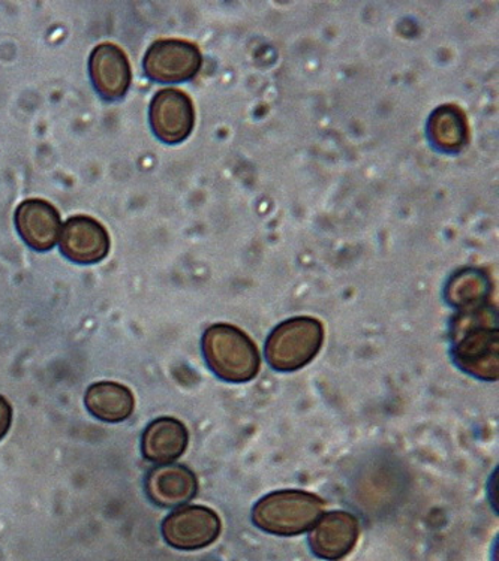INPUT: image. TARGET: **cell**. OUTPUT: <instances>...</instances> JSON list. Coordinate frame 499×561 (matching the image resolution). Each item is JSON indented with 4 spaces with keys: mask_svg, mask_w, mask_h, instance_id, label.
Masks as SVG:
<instances>
[{
    "mask_svg": "<svg viewBox=\"0 0 499 561\" xmlns=\"http://www.w3.org/2000/svg\"><path fill=\"white\" fill-rule=\"evenodd\" d=\"M453 358L461 370L481 380L498 379L499 333L497 314L489 307L462 310L452 325Z\"/></svg>",
    "mask_w": 499,
    "mask_h": 561,
    "instance_id": "obj_1",
    "label": "cell"
},
{
    "mask_svg": "<svg viewBox=\"0 0 499 561\" xmlns=\"http://www.w3.org/2000/svg\"><path fill=\"white\" fill-rule=\"evenodd\" d=\"M203 354L208 368L225 382L245 383L259 375L261 362L256 343L230 323L208 327Z\"/></svg>",
    "mask_w": 499,
    "mask_h": 561,
    "instance_id": "obj_2",
    "label": "cell"
},
{
    "mask_svg": "<svg viewBox=\"0 0 499 561\" xmlns=\"http://www.w3.org/2000/svg\"><path fill=\"white\" fill-rule=\"evenodd\" d=\"M325 501L306 491H275L257 503L252 522L261 530L280 536L305 534L320 519Z\"/></svg>",
    "mask_w": 499,
    "mask_h": 561,
    "instance_id": "obj_3",
    "label": "cell"
},
{
    "mask_svg": "<svg viewBox=\"0 0 499 561\" xmlns=\"http://www.w3.org/2000/svg\"><path fill=\"white\" fill-rule=\"evenodd\" d=\"M325 342V327L318 319L300 317L277 325L265 342V359L273 370L292 373L308 366Z\"/></svg>",
    "mask_w": 499,
    "mask_h": 561,
    "instance_id": "obj_4",
    "label": "cell"
},
{
    "mask_svg": "<svg viewBox=\"0 0 499 561\" xmlns=\"http://www.w3.org/2000/svg\"><path fill=\"white\" fill-rule=\"evenodd\" d=\"M203 57L195 44L183 39H159L143 61L146 76L158 83H183L202 69Z\"/></svg>",
    "mask_w": 499,
    "mask_h": 561,
    "instance_id": "obj_5",
    "label": "cell"
},
{
    "mask_svg": "<svg viewBox=\"0 0 499 561\" xmlns=\"http://www.w3.org/2000/svg\"><path fill=\"white\" fill-rule=\"evenodd\" d=\"M219 534L218 514L206 506L180 507L162 523L163 539L175 550H202L214 543Z\"/></svg>",
    "mask_w": 499,
    "mask_h": 561,
    "instance_id": "obj_6",
    "label": "cell"
},
{
    "mask_svg": "<svg viewBox=\"0 0 499 561\" xmlns=\"http://www.w3.org/2000/svg\"><path fill=\"white\" fill-rule=\"evenodd\" d=\"M150 126L167 145H179L190 137L195 125V110L191 98L178 89L159 90L150 102Z\"/></svg>",
    "mask_w": 499,
    "mask_h": 561,
    "instance_id": "obj_7",
    "label": "cell"
},
{
    "mask_svg": "<svg viewBox=\"0 0 499 561\" xmlns=\"http://www.w3.org/2000/svg\"><path fill=\"white\" fill-rule=\"evenodd\" d=\"M59 240L60 252L77 264H97L105 260L112 245L107 229L89 216L69 217Z\"/></svg>",
    "mask_w": 499,
    "mask_h": 561,
    "instance_id": "obj_8",
    "label": "cell"
},
{
    "mask_svg": "<svg viewBox=\"0 0 499 561\" xmlns=\"http://www.w3.org/2000/svg\"><path fill=\"white\" fill-rule=\"evenodd\" d=\"M89 73L93 88L107 101L122 100L133 81L128 56L116 44L104 43L93 48Z\"/></svg>",
    "mask_w": 499,
    "mask_h": 561,
    "instance_id": "obj_9",
    "label": "cell"
},
{
    "mask_svg": "<svg viewBox=\"0 0 499 561\" xmlns=\"http://www.w3.org/2000/svg\"><path fill=\"white\" fill-rule=\"evenodd\" d=\"M15 227L24 243L38 252L52 251L63 231L59 211L44 199H26L14 215Z\"/></svg>",
    "mask_w": 499,
    "mask_h": 561,
    "instance_id": "obj_10",
    "label": "cell"
},
{
    "mask_svg": "<svg viewBox=\"0 0 499 561\" xmlns=\"http://www.w3.org/2000/svg\"><path fill=\"white\" fill-rule=\"evenodd\" d=\"M360 523L353 514L333 511L322 515L310 531V550L325 560H339L350 554L358 543Z\"/></svg>",
    "mask_w": 499,
    "mask_h": 561,
    "instance_id": "obj_11",
    "label": "cell"
},
{
    "mask_svg": "<svg viewBox=\"0 0 499 561\" xmlns=\"http://www.w3.org/2000/svg\"><path fill=\"white\" fill-rule=\"evenodd\" d=\"M145 489L147 497L155 505L178 507L195 497L199 482L186 466L162 465L152 467L146 474Z\"/></svg>",
    "mask_w": 499,
    "mask_h": 561,
    "instance_id": "obj_12",
    "label": "cell"
},
{
    "mask_svg": "<svg viewBox=\"0 0 499 561\" xmlns=\"http://www.w3.org/2000/svg\"><path fill=\"white\" fill-rule=\"evenodd\" d=\"M190 434L182 421L162 416L147 425L141 437V450L147 461L171 465L185 453Z\"/></svg>",
    "mask_w": 499,
    "mask_h": 561,
    "instance_id": "obj_13",
    "label": "cell"
},
{
    "mask_svg": "<svg viewBox=\"0 0 499 561\" xmlns=\"http://www.w3.org/2000/svg\"><path fill=\"white\" fill-rule=\"evenodd\" d=\"M84 404L97 420L104 423H124L134 413L133 391L117 382H97L90 385L84 394Z\"/></svg>",
    "mask_w": 499,
    "mask_h": 561,
    "instance_id": "obj_14",
    "label": "cell"
},
{
    "mask_svg": "<svg viewBox=\"0 0 499 561\" xmlns=\"http://www.w3.org/2000/svg\"><path fill=\"white\" fill-rule=\"evenodd\" d=\"M429 135L438 149L460 151L469 137L465 113L456 105L440 106L429 122Z\"/></svg>",
    "mask_w": 499,
    "mask_h": 561,
    "instance_id": "obj_15",
    "label": "cell"
},
{
    "mask_svg": "<svg viewBox=\"0 0 499 561\" xmlns=\"http://www.w3.org/2000/svg\"><path fill=\"white\" fill-rule=\"evenodd\" d=\"M490 293V280L481 270L465 268L450 278L445 298L456 309L473 310L485 306Z\"/></svg>",
    "mask_w": 499,
    "mask_h": 561,
    "instance_id": "obj_16",
    "label": "cell"
},
{
    "mask_svg": "<svg viewBox=\"0 0 499 561\" xmlns=\"http://www.w3.org/2000/svg\"><path fill=\"white\" fill-rule=\"evenodd\" d=\"M12 424V407L5 397L0 396V440L10 432Z\"/></svg>",
    "mask_w": 499,
    "mask_h": 561,
    "instance_id": "obj_17",
    "label": "cell"
}]
</instances>
